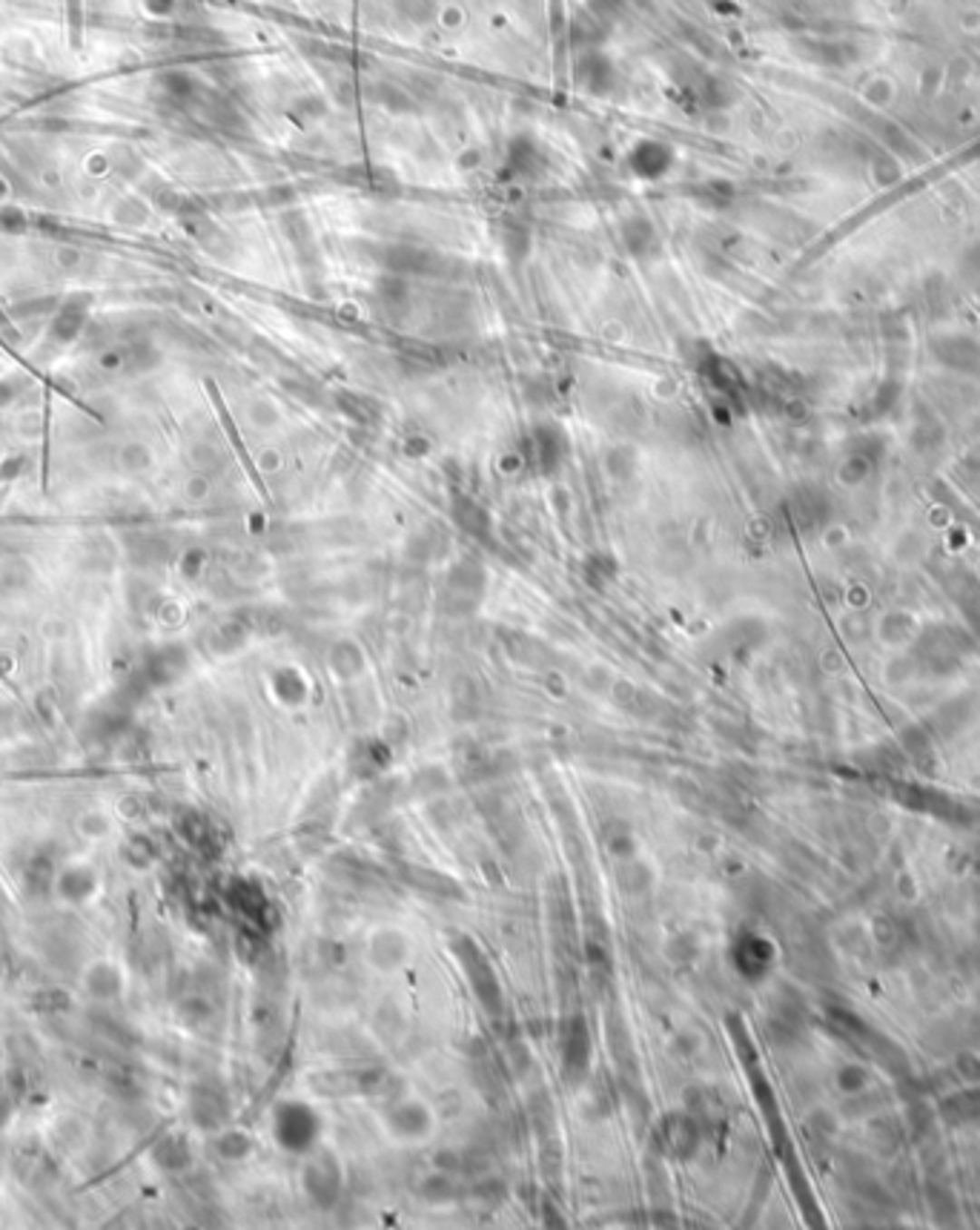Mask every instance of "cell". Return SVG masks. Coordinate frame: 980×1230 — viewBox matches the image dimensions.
I'll return each instance as SVG.
<instances>
[{"instance_id": "cell-4", "label": "cell", "mask_w": 980, "mask_h": 1230, "mask_svg": "<svg viewBox=\"0 0 980 1230\" xmlns=\"http://www.w3.org/2000/svg\"><path fill=\"white\" fill-rule=\"evenodd\" d=\"M571 1039L574 1041H585V1027L582 1024H571ZM565 1059H568V1064L577 1061V1056L571 1053V1041H568V1039H565Z\"/></svg>"}, {"instance_id": "cell-2", "label": "cell", "mask_w": 980, "mask_h": 1230, "mask_svg": "<svg viewBox=\"0 0 980 1230\" xmlns=\"http://www.w3.org/2000/svg\"><path fill=\"white\" fill-rule=\"evenodd\" d=\"M315 1133H318V1121H315L313 1110L305 1108V1104L293 1101L278 1113V1138H281V1145H287L290 1150H296V1153L307 1150L313 1145Z\"/></svg>"}, {"instance_id": "cell-1", "label": "cell", "mask_w": 980, "mask_h": 1230, "mask_svg": "<svg viewBox=\"0 0 980 1230\" xmlns=\"http://www.w3.org/2000/svg\"><path fill=\"white\" fill-rule=\"evenodd\" d=\"M456 952H459L461 967H465V972H468V978H471V984H473V990H476V995H479V1001H482L490 1012H499V1010H502V995H499L493 970L488 967L485 955L479 952V950L473 947V941H468V938H461V941L456 943Z\"/></svg>"}, {"instance_id": "cell-3", "label": "cell", "mask_w": 980, "mask_h": 1230, "mask_svg": "<svg viewBox=\"0 0 980 1230\" xmlns=\"http://www.w3.org/2000/svg\"><path fill=\"white\" fill-rule=\"evenodd\" d=\"M422 1121H424V1113L416 1108V1104H402V1108L396 1110V1125H399L402 1130L419 1133ZM422 1130H424V1128H422Z\"/></svg>"}]
</instances>
